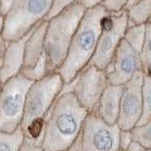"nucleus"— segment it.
Here are the masks:
<instances>
[{
  "label": "nucleus",
  "mask_w": 151,
  "mask_h": 151,
  "mask_svg": "<svg viewBox=\"0 0 151 151\" xmlns=\"http://www.w3.org/2000/svg\"><path fill=\"white\" fill-rule=\"evenodd\" d=\"M24 139L25 135L21 127L12 133L0 132V151H19Z\"/></svg>",
  "instance_id": "nucleus-16"
},
{
  "label": "nucleus",
  "mask_w": 151,
  "mask_h": 151,
  "mask_svg": "<svg viewBox=\"0 0 151 151\" xmlns=\"http://www.w3.org/2000/svg\"><path fill=\"white\" fill-rule=\"evenodd\" d=\"M27 35L17 40L7 41L5 46L3 61L0 67V81L6 82L9 78H14L21 73L24 66V56H25V44Z\"/></svg>",
  "instance_id": "nucleus-12"
},
{
  "label": "nucleus",
  "mask_w": 151,
  "mask_h": 151,
  "mask_svg": "<svg viewBox=\"0 0 151 151\" xmlns=\"http://www.w3.org/2000/svg\"><path fill=\"white\" fill-rule=\"evenodd\" d=\"M129 0H102L100 5L110 13H117L126 9Z\"/></svg>",
  "instance_id": "nucleus-22"
},
{
  "label": "nucleus",
  "mask_w": 151,
  "mask_h": 151,
  "mask_svg": "<svg viewBox=\"0 0 151 151\" xmlns=\"http://www.w3.org/2000/svg\"><path fill=\"white\" fill-rule=\"evenodd\" d=\"M86 9L81 3L77 2L46 20L45 56L48 74L57 72L63 63L71 41Z\"/></svg>",
  "instance_id": "nucleus-4"
},
{
  "label": "nucleus",
  "mask_w": 151,
  "mask_h": 151,
  "mask_svg": "<svg viewBox=\"0 0 151 151\" xmlns=\"http://www.w3.org/2000/svg\"><path fill=\"white\" fill-rule=\"evenodd\" d=\"M108 85L106 71L88 64L74 79L73 93L89 113L93 112Z\"/></svg>",
  "instance_id": "nucleus-9"
},
{
  "label": "nucleus",
  "mask_w": 151,
  "mask_h": 151,
  "mask_svg": "<svg viewBox=\"0 0 151 151\" xmlns=\"http://www.w3.org/2000/svg\"><path fill=\"white\" fill-rule=\"evenodd\" d=\"M127 151H147L145 147H144L141 144H139L138 142L133 141L129 146V148L127 149Z\"/></svg>",
  "instance_id": "nucleus-29"
},
{
  "label": "nucleus",
  "mask_w": 151,
  "mask_h": 151,
  "mask_svg": "<svg viewBox=\"0 0 151 151\" xmlns=\"http://www.w3.org/2000/svg\"><path fill=\"white\" fill-rule=\"evenodd\" d=\"M5 46H6V40H5L2 36L1 38H0V67H1V64H2V61H3Z\"/></svg>",
  "instance_id": "nucleus-30"
},
{
  "label": "nucleus",
  "mask_w": 151,
  "mask_h": 151,
  "mask_svg": "<svg viewBox=\"0 0 151 151\" xmlns=\"http://www.w3.org/2000/svg\"><path fill=\"white\" fill-rule=\"evenodd\" d=\"M149 23H151V19H150V21H149Z\"/></svg>",
  "instance_id": "nucleus-35"
},
{
  "label": "nucleus",
  "mask_w": 151,
  "mask_h": 151,
  "mask_svg": "<svg viewBox=\"0 0 151 151\" xmlns=\"http://www.w3.org/2000/svg\"><path fill=\"white\" fill-rule=\"evenodd\" d=\"M142 69L143 63L140 53L123 39L105 71L110 84L125 85Z\"/></svg>",
  "instance_id": "nucleus-11"
},
{
  "label": "nucleus",
  "mask_w": 151,
  "mask_h": 151,
  "mask_svg": "<svg viewBox=\"0 0 151 151\" xmlns=\"http://www.w3.org/2000/svg\"><path fill=\"white\" fill-rule=\"evenodd\" d=\"M101 1L102 0H79L78 2L81 3L86 9H90L94 6H97V5H100Z\"/></svg>",
  "instance_id": "nucleus-28"
},
{
  "label": "nucleus",
  "mask_w": 151,
  "mask_h": 151,
  "mask_svg": "<svg viewBox=\"0 0 151 151\" xmlns=\"http://www.w3.org/2000/svg\"><path fill=\"white\" fill-rule=\"evenodd\" d=\"M0 86H1V81H0Z\"/></svg>",
  "instance_id": "nucleus-33"
},
{
  "label": "nucleus",
  "mask_w": 151,
  "mask_h": 151,
  "mask_svg": "<svg viewBox=\"0 0 151 151\" xmlns=\"http://www.w3.org/2000/svg\"><path fill=\"white\" fill-rule=\"evenodd\" d=\"M143 80V71H139L124 85L117 120V125L121 129L131 130L141 119L144 110Z\"/></svg>",
  "instance_id": "nucleus-10"
},
{
  "label": "nucleus",
  "mask_w": 151,
  "mask_h": 151,
  "mask_svg": "<svg viewBox=\"0 0 151 151\" xmlns=\"http://www.w3.org/2000/svg\"><path fill=\"white\" fill-rule=\"evenodd\" d=\"M14 1L15 0H0V12L5 15Z\"/></svg>",
  "instance_id": "nucleus-27"
},
{
  "label": "nucleus",
  "mask_w": 151,
  "mask_h": 151,
  "mask_svg": "<svg viewBox=\"0 0 151 151\" xmlns=\"http://www.w3.org/2000/svg\"><path fill=\"white\" fill-rule=\"evenodd\" d=\"M109 12L101 5L87 9L76 30L63 63L57 71L69 83L90 63L97 46L103 22Z\"/></svg>",
  "instance_id": "nucleus-2"
},
{
  "label": "nucleus",
  "mask_w": 151,
  "mask_h": 151,
  "mask_svg": "<svg viewBox=\"0 0 151 151\" xmlns=\"http://www.w3.org/2000/svg\"><path fill=\"white\" fill-rule=\"evenodd\" d=\"M133 136H132L131 130L121 129L119 135V148L121 151H127L130 144L133 142Z\"/></svg>",
  "instance_id": "nucleus-24"
},
{
  "label": "nucleus",
  "mask_w": 151,
  "mask_h": 151,
  "mask_svg": "<svg viewBox=\"0 0 151 151\" xmlns=\"http://www.w3.org/2000/svg\"><path fill=\"white\" fill-rule=\"evenodd\" d=\"M133 140L151 150V117L143 125H137L131 129Z\"/></svg>",
  "instance_id": "nucleus-18"
},
{
  "label": "nucleus",
  "mask_w": 151,
  "mask_h": 151,
  "mask_svg": "<svg viewBox=\"0 0 151 151\" xmlns=\"http://www.w3.org/2000/svg\"><path fill=\"white\" fill-rule=\"evenodd\" d=\"M21 75L27 78V79L31 80V81H36L42 78L45 76L48 75L46 68V63H45V56L42 58L36 66H34L31 69H26L21 71Z\"/></svg>",
  "instance_id": "nucleus-20"
},
{
  "label": "nucleus",
  "mask_w": 151,
  "mask_h": 151,
  "mask_svg": "<svg viewBox=\"0 0 151 151\" xmlns=\"http://www.w3.org/2000/svg\"><path fill=\"white\" fill-rule=\"evenodd\" d=\"M140 57L143 66L151 64V23L146 24L145 39L143 48L140 52Z\"/></svg>",
  "instance_id": "nucleus-21"
},
{
  "label": "nucleus",
  "mask_w": 151,
  "mask_h": 151,
  "mask_svg": "<svg viewBox=\"0 0 151 151\" xmlns=\"http://www.w3.org/2000/svg\"><path fill=\"white\" fill-rule=\"evenodd\" d=\"M3 24H4V15L0 12V38L2 37V31H3Z\"/></svg>",
  "instance_id": "nucleus-31"
},
{
  "label": "nucleus",
  "mask_w": 151,
  "mask_h": 151,
  "mask_svg": "<svg viewBox=\"0 0 151 151\" xmlns=\"http://www.w3.org/2000/svg\"><path fill=\"white\" fill-rule=\"evenodd\" d=\"M136 1H138V0H129V5L133 4V3H134V2H136Z\"/></svg>",
  "instance_id": "nucleus-32"
},
{
  "label": "nucleus",
  "mask_w": 151,
  "mask_h": 151,
  "mask_svg": "<svg viewBox=\"0 0 151 151\" xmlns=\"http://www.w3.org/2000/svg\"><path fill=\"white\" fill-rule=\"evenodd\" d=\"M146 24L145 25H129L125 32L124 39L132 48L141 52L145 39Z\"/></svg>",
  "instance_id": "nucleus-17"
},
{
  "label": "nucleus",
  "mask_w": 151,
  "mask_h": 151,
  "mask_svg": "<svg viewBox=\"0 0 151 151\" xmlns=\"http://www.w3.org/2000/svg\"><path fill=\"white\" fill-rule=\"evenodd\" d=\"M61 151H67V150H61Z\"/></svg>",
  "instance_id": "nucleus-34"
},
{
  "label": "nucleus",
  "mask_w": 151,
  "mask_h": 151,
  "mask_svg": "<svg viewBox=\"0 0 151 151\" xmlns=\"http://www.w3.org/2000/svg\"><path fill=\"white\" fill-rule=\"evenodd\" d=\"M123 89L124 85H113L109 83L98 102L96 110L93 111L103 121L110 125L117 124L120 113Z\"/></svg>",
  "instance_id": "nucleus-13"
},
{
  "label": "nucleus",
  "mask_w": 151,
  "mask_h": 151,
  "mask_svg": "<svg viewBox=\"0 0 151 151\" xmlns=\"http://www.w3.org/2000/svg\"><path fill=\"white\" fill-rule=\"evenodd\" d=\"M64 81L58 72L33 81L26 96L21 129L28 138L40 139L45 127V117L59 97Z\"/></svg>",
  "instance_id": "nucleus-3"
},
{
  "label": "nucleus",
  "mask_w": 151,
  "mask_h": 151,
  "mask_svg": "<svg viewBox=\"0 0 151 151\" xmlns=\"http://www.w3.org/2000/svg\"><path fill=\"white\" fill-rule=\"evenodd\" d=\"M33 81L19 74L0 86V132L15 131L24 115L27 92Z\"/></svg>",
  "instance_id": "nucleus-6"
},
{
  "label": "nucleus",
  "mask_w": 151,
  "mask_h": 151,
  "mask_svg": "<svg viewBox=\"0 0 151 151\" xmlns=\"http://www.w3.org/2000/svg\"><path fill=\"white\" fill-rule=\"evenodd\" d=\"M19 151H44L41 146V144L37 141L25 137L24 143L19 149Z\"/></svg>",
  "instance_id": "nucleus-25"
},
{
  "label": "nucleus",
  "mask_w": 151,
  "mask_h": 151,
  "mask_svg": "<svg viewBox=\"0 0 151 151\" xmlns=\"http://www.w3.org/2000/svg\"><path fill=\"white\" fill-rule=\"evenodd\" d=\"M67 151H85L84 146H83L81 132H80V134L78 136V138L74 141V143L70 145V147L67 149Z\"/></svg>",
  "instance_id": "nucleus-26"
},
{
  "label": "nucleus",
  "mask_w": 151,
  "mask_h": 151,
  "mask_svg": "<svg viewBox=\"0 0 151 151\" xmlns=\"http://www.w3.org/2000/svg\"><path fill=\"white\" fill-rule=\"evenodd\" d=\"M88 114L73 93L60 94L45 117L42 150H67L80 134Z\"/></svg>",
  "instance_id": "nucleus-1"
},
{
  "label": "nucleus",
  "mask_w": 151,
  "mask_h": 151,
  "mask_svg": "<svg viewBox=\"0 0 151 151\" xmlns=\"http://www.w3.org/2000/svg\"><path fill=\"white\" fill-rule=\"evenodd\" d=\"M120 131L117 124L110 125L96 112H90L81 131L85 151H120Z\"/></svg>",
  "instance_id": "nucleus-8"
},
{
  "label": "nucleus",
  "mask_w": 151,
  "mask_h": 151,
  "mask_svg": "<svg viewBox=\"0 0 151 151\" xmlns=\"http://www.w3.org/2000/svg\"><path fill=\"white\" fill-rule=\"evenodd\" d=\"M52 4L53 0H15L4 15L3 38L12 41L27 35L47 20Z\"/></svg>",
  "instance_id": "nucleus-5"
},
{
  "label": "nucleus",
  "mask_w": 151,
  "mask_h": 151,
  "mask_svg": "<svg viewBox=\"0 0 151 151\" xmlns=\"http://www.w3.org/2000/svg\"><path fill=\"white\" fill-rule=\"evenodd\" d=\"M47 21L42 23L29 32L25 44V56L22 70L31 69L45 57V33Z\"/></svg>",
  "instance_id": "nucleus-14"
},
{
  "label": "nucleus",
  "mask_w": 151,
  "mask_h": 151,
  "mask_svg": "<svg viewBox=\"0 0 151 151\" xmlns=\"http://www.w3.org/2000/svg\"><path fill=\"white\" fill-rule=\"evenodd\" d=\"M78 1L79 0H53V4H52V8L48 14V17H47V20Z\"/></svg>",
  "instance_id": "nucleus-23"
},
{
  "label": "nucleus",
  "mask_w": 151,
  "mask_h": 151,
  "mask_svg": "<svg viewBox=\"0 0 151 151\" xmlns=\"http://www.w3.org/2000/svg\"><path fill=\"white\" fill-rule=\"evenodd\" d=\"M129 26L126 9L117 13L109 12L103 22L102 31L96 52L89 64L96 65L98 68L106 70L113 58L118 45L124 39L125 32Z\"/></svg>",
  "instance_id": "nucleus-7"
},
{
  "label": "nucleus",
  "mask_w": 151,
  "mask_h": 151,
  "mask_svg": "<svg viewBox=\"0 0 151 151\" xmlns=\"http://www.w3.org/2000/svg\"><path fill=\"white\" fill-rule=\"evenodd\" d=\"M143 102H144V110L141 119L137 125H143L147 122L151 117V78L144 76L143 80ZM136 125V126H137Z\"/></svg>",
  "instance_id": "nucleus-19"
},
{
  "label": "nucleus",
  "mask_w": 151,
  "mask_h": 151,
  "mask_svg": "<svg viewBox=\"0 0 151 151\" xmlns=\"http://www.w3.org/2000/svg\"><path fill=\"white\" fill-rule=\"evenodd\" d=\"M129 25H145L151 19V0H138L126 8Z\"/></svg>",
  "instance_id": "nucleus-15"
}]
</instances>
